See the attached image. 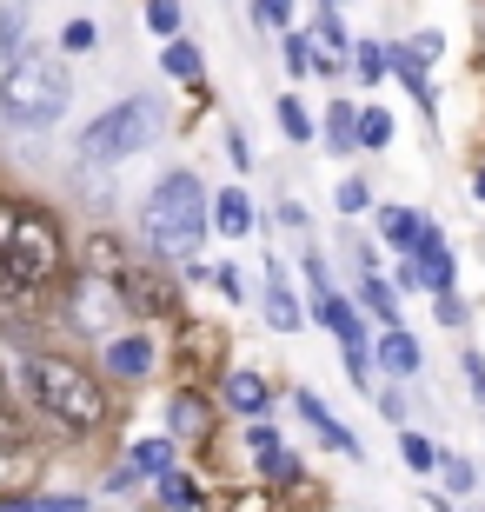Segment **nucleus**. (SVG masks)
Segmentation results:
<instances>
[{"label": "nucleus", "instance_id": "nucleus-1", "mask_svg": "<svg viewBox=\"0 0 485 512\" xmlns=\"http://www.w3.org/2000/svg\"><path fill=\"white\" fill-rule=\"evenodd\" d=\"M27 393H34V406L54 426H67V433H94L100 419H107V393H100V380L87 373V366L60 360V353H34L27 360Z\"/></svg>", "mask_w": 485, "mask_h": 512}, {"label": "nucleus", "instance_id": "nucleus-2", "mask_svg": "<svg viewBox=\"0 0 485 512\" xmlns=\"http://www.w3.org/2000/svg\"><path fill=\"white\" fill-rule=\"evenodd\" d=\"M60 220L40 207H20V233L14 247H7V260H0V300H40L47 286L60 280Z\"/></svg>", "mask_w": 485, "mask_h": 512}, {"label": "nucleus", "instance_id": "nucleus-3", "mask_svg": "<svg viewBox=\"0 0 485 512\" xmlns=\"http://www.w3.org/2000/svg\"><path fill=\"white\" fill-rule=\"evenodd\" d=\"M67 100H74V80L47 54H14V67L0 74V114L14 127H54L67 114Z\"/></svg>", "mask_w": 485, "mask_h": 512}, {"label": "nucleus", "instance_id": "nucleus-4", "mask_svg": "<svg viewBox=\"0 0 485 512\" xmlns=\"http://www.w3.org/2000/svg\"><path fill=\"white\" fill-rule=\"evenodd\" d=\"M140 227H147V240H153L160 253L193 247V240H200V227H206V187L193 180V173H167V180L147 193Z\"/></svg>", "mask_w": 485, "mask_h": 512}, {"label": "nucleus", "instance_id": "nucleus-5", "mask_svg": "<svg viewBox=\"0 0 485 512\" xmlns=\"http://www.w3.org/2000/svg\"><path fill=\"white\" fill-rule=\"evenodd\" d=\"M153 120H160L153 100H120V107H107L94 127L80 133V160H87V167H113V160L140 153L153 140Z\"/></svg>", "mask_w": 485, "mask_h": 512}, {"label": "nucleus", "instance_id": "nucleus-6", "mask_svg": "<svg viewBox=\"0 0 485 512\" xmlns=\"http://www.w3.org/2000/svg\"><path fill=\"white\" fill-rule=\"evenodd\" d=\"M94 266H107V273H113V293H120L133 313H147V320L173 313V300H180L167 273H147V266L120 260V247H113V240H94Z\"/></svg>", "mask_w": 485, "mask_h": 512}, {"label": "nucleus", "instance_id": "nucleus-7", "mask_svg": "<svg viewBox=\"0 0 485 512\" xmlns=\"http://www.w3.org/2000/svg\"><path fill=\"white\" fill-rule=\"evenodd\" d=\"M27 473H34V433H27V426L0 406V493H7V486H20Z\"/></svg>", "mask_w": 485, "mask_h": 512}, {"label": "nucleus", "instance_id": "nucleus-8", "mask_svg": "<svg viewBox=\"0 0 485 512\" xmlns=\"http://www.w3.org/2000/svg\"><path fill=\"white\" fill-rule=\"evenodd\" d=\"M379 227H386V240H392V247H406V253L439 247L432 220H426V213H412V207H386V213H379Z\"/></svg>", "mask_w": 485, "mask_h": 512}, {"label": "nucleus", "instance_id": "nucleus-9", "mask_svg": "<svg viewBox=\"0 0 485 512\" xmlns=\"http://www.w3.org/2000/svg\"><path fill=\"white\" fill-rule=\"evenodd\" d=\"M399 280H406V286H426V293H446V286H452V260H446V247H419V253H406Z\"/></svg>", "mask_w": 485, "mask_h": 512}, {"label": "nucleus", "instance_id": "nucleus-10", "mask_svg": "<svg viewBox=\"0 0 485 512\" xmlns=\"http://www.w3.org/2000/svg\"><path fill=\"white\" fill-rule=\"evenodd\" d=\"M299 413H306V426H313L319 439H326V446H333V453H346V459H359V439L346 433V426H339L333 413H326V406H319L313 393H299Z\"/></svg>", "mask_w": 485, "mask_h": 512}, {"label": "nucleus", "instance_id": "nucleus-11", "mask_svg": "<svg viewBox=\"0 0 485 512\" xmlns=\"http://www.w3.org/2000/svg\"><path fill=\"white\" fill-rule=\"evenodd\" d=\"M246 453L260 459L266 479H293V459H286V446H280V433H273V426H253V433H246Z\"/></svg>", "mask_w": 485, "mask_h": 512}, {"label": "nucleus", "instance_id": "nucleus-12", "mask_svg": "<svg viewBox=\"0 0 485 512\" xmlns=\"http://www.w3.org/2000/svg\"><path fill=\"white\" fill-rule=\"evenodd\" d=\"M266 399H273V386H266L260 373H226V406H240V413H266Z\"/></svg>", "mask_w": 485, "mask_h": 512}, {"label": "nucleus", "instance_id": "nucleus-13", "mask_svg": "<svg viewBox=\"0 0 485 512\" xmlns=\"http://www.w3.org/2000/svg\"><path fill=\"white\" fill-rule=\"evenodd\" d=\"M213 220H220V233H233V240H240V233H253V200H246L240 187L220 193V200H213Z\"/></svg>", "mask_w": 485, "mask_h": 512}, {"label": "nucleus", "instance_id": "nucleus-14", "mask_svg": "<svg viewBox=\"0 0 485 512\" xmlns=\"http://www.w3.org/2000/svg\"><path fill=\"white\" fill-rule=\"evenodd\" d=\"M107 366L120 373V380H140V373L153 366V346H147V340H113V346H107Z\"/></svg>", "mask_w": 485, "mask_h": 512}, {"label": "nucleus", "instance_id": "nucleus-15", "mask_svg": "<svg viewBox=\"0 0 485 512\" xmlns=\"http://www.w3.org/2000/svg\"><path fill=\"white\" fill-rule=\"evenodd\" d=\"M379 360H386L399 380H406V373H419V346L406 340V326H386V340H379Z\"/></svg>", "mask_w": 485, "mask_h": 512}, {"label": "nucleus", "instance_id": "nucleus-16", "mask_svg": "<svg viewBox=\"0 0 485 512\" xmlns=\"http://www.w3.org/2000/svg\"><path fill=\"white\" fill-rule=\"evenodd\" d=\"M319 320L339 333V346H359V340H366V333H359V320H353V306L333 300V293H319Z\"/></svg>", "mask_w": 485, "mask_h": 512}, {"label": "nucleus", "instance_id": "nucleus-17", "mask_svg": "<svg viewBox=\"0 0 485 512\" xmlns=\"http://www.w3.org/2000/svg\"><path fill=\"white\" fill-rule=\"evenodd\" d=\"M286 74H333V67L306 34H286Z\"/></svg>", "mask_w": 485, "mask_h": 512}, {"label": "nucleus", "instance_id": "nucleus-18", "mask_svg": "<svg viewBox=\"0 0 485 512\" xmlns=\"http://www.w3.org/2000/svg\"><path fill=\"white\" fill-rule=\"evenodd\" d=\"M326 140H333L339 153L359 147V114H353V107H326Z\"/></svg>", "mask_w": 485, "mask_h": 512}, {"label": "nucleus", "instance_id": "nucleus-19", "mask_svg": "<svg viewBox=\"0 0 485 512\" xmlns=\"http://www.w3.org/2000/svg\"><path fill=\"white\" fill-rule=\"evenodd\" d=\"M160 499H167L173 512H193V506H200V486H193L187 473H167V479H160Z\"/></svg>", "mask_w": 485, "mask_h": 512}, {"label": "nucleus", "instance_id": "nucleus-20", "mask_svg": "<svg viewBox=\"0 0 485 512\" xmlns=\"http://www.w3.org/2000/svg\"><path fill=\"white\" fill-rule=\"evenodd\" d=\"M213 512H273V493H260V486H253V493H220Z\"/></svg>", "mask_w": 485, "mask_h": 512}, {"label": "nucleus", "instance_id": "nucleus-21", "mask_svg": "<svg viewBox=\"0 0 485 512\" xmlns=\"http://www.w3.org/2000/svg\"><path fill=\"white\" fill-rule=\"evenodd\" d=\"M386 140H392V114L366 107V114H359V147H386Z\"/></svg>", "mask_w": 485, "mask_h": 512}, {"label": "nucleus", "instance_id": "nucleus-22", "mask_svg": "<svg viewBox=\"0 0 485 512\" xmlns=\"http://www.w3.org/2000/svg\"><path fill=\"white\" fill-rule=\"evenodd\" d=\"M266 320L280 326V333H293V326H299V313H293V300H286V286H266Z\"/></svg>", "mask_w": 485, "mask_h": 512}, {"label": "nucleus", "instance_id": "nucleus-23", "mask_svg": "<svg viewBox=\"0 0 485 512\" xmlns=\"http://www.w3.org/2000/svg\"><path fill=\"white\" fill-rule=\"evenodd\" d=\"M399 459H406L412 473H426V466H439V453H432V439H419V433H406V439H399Z\"/></svg>", "mask_w": 485, "mask_h": 512}, {"label": "nucleus", "instance_id": "nucleus-24", "mask_svg": "<svg viewBox=\"0 0 485 512\" xmlns=\"http://www.w3.org/2000/svg\"><path fill=\"white\" fill-rule=\"evenodd\" d=\"M167 74L173 80H200V54H193L187 40H173V47H167Z\"/></svg>", "mask_w": 485, "mask_h": 512}, {"label": "nucleus", "instance_id": "nucleus-25", "mask_svg": "<svg viewBox=\"0 0 485 512\" xmlns=\"http://www.w3.org/2000/svg\"><path fill=\"white\" fill-rule=\"evenodd\" d=\"M280 127H286V140H313V120H306L299 100H280Z\"/></svg>", "mask_w": 485, "mask_h": 512}, {"label": "nucleus", "instance_id": "nucleus-26", "mask_svg": "<svg viewBox=\"0 0 485 512\" xmlns=\"http://www.w3.org/2000/svg\"><path fill=\"white\" fill-rule=\"evenodd\" d=\"M147 27L153 34H173L180 27V0H147Z\"/></svg>", "mask_w": 485, "mask_h": 512}, {"label": "nucleus", "instance_id": "nucleus-27", "mask_svg": "<svg viewBox=\"0 0 485 512\" xmlns=\"http://www.w3.org/2000/svg\"><path fill=\"white\" fill-rule=\"evenodd\" d=\"M359 300L373 306V313H379V320H386V326H399V320H392V293H386V286L373 280V273H366V286H359Z\"/></svg>", "mask_w": 485, "mask_h": 512}, {"label": "nucleus", "instance_id": "nucleus-28", "mask_svg": "<svg viewBox=\"0 0 485 512\" xmlns=\"http://www.w3.org/2000/svg\"><path fill=\"white\" fill-rule=\"evenodd\" d=\"M173 419H180V433H206V413H200V399H193V393H180V406H173Z\"/></svg>", "mask_w": 485, "mask_h": 512}, {"label": "nucleus", "instance_id": "nucleus-29", "mask_svg": "<svg viewBox=\"0 0 485 512\" xmlns=\"http://www.w3.org/2000/svg\"><path fill=\"white\" fill-rule=\"evenodd\" d=\"M0 512H87L80 499H14V506H0Z\"/></svg>", "mask_w": 485, "mask_h": 512}, {"label": "nucleus", "instance_id": "nucleus-30", "mask_svg": "<svg viewBox=\"0 0 485 512\" xmlns=\"http://www.w3.org/2000/svg\"><path fill=\"white\" fill-rule=\"evenodd\" d=\"M14 233H20V207L0 200V260H7V247H14Z\"/></svg>", "mask_w": 485, "mask_h": 512}, {"label": "nucleus", "instance_id": "nucleus-31", "mask_svg": "<svg viewBox=\"0 0 485 512\" xmlns=\"http://www.w3.org/2000/svg\"><path fill=\"white\" fill-rule=\"evenodd\" d=\"M167 459H173L167 439H147V446H140V466H147V473H167Z\"/></svg>", "mask_w": 485, "mask_h": 512}, {"label": "nucleus", "instance_id": "nucleus-32", "mask_svg": "<svg viewBox=\"0 0 485 512\" xmlns=\"http://www.w3.org/2000/svg\"><path fill=\"white\" fill-rule=\"evenodd\" d=\"M286 14H293V0H253V20H260V27H280Z\"/></svg>", "mask_w": 485, "mask_h": 512}, {"label": "nucleus", "instance_id": "nucleus-33", "mask_svg": "<svg viewBox=\"0 0 485 512\" xmlns=\"http://www.w3.org/2000/svg\"><path fill=\"white\" fill-rule=\"evenodd\" d=\"M60 47H67V54H87V47H94V27H87V20H74V27L60 34Z\"/></svg>", "mask_w": 485, "mask_h": 512}, {"label": "nucleus", "instance_id": "nucleus-34", "mask_svg": "<svg viewBox=\"0 0 485 512\" xmlns=\"http://www.w3.org/2000/svg\"><path fill=\"white\" fill-rule=\"evenodd\" d=\"M359 74H366V80H379V74H386V54H379L373 40H366V47H359Z\"/></svg>", "mask_w": 485, "mask_h": 512}, {"label": "nucleus", "instance_id": "nucleus-35", "mask_svg": "<svg viewBox=\"0 0 485 512\" xmlns=\"http://www.w3.org/2000/svg\"><path fill=\"white\" fill-rule=\"evenodd\" d=\"M366 207V187L359 180H339V213H359Z\"/></svg>", "mask_w": 485, "mask_h": 512}, {"label": "nucleus", "instance_id": "nucleus-36", "mask_svg": "<svg viewBox=\"0 0 485 512\" xmlns=\"http://www.w3.org/2000/svg\"><path fill=\"white\" fill-rule=\"evenodd\" d=\"M446 486L452 493H472V466L466 459H446Z\"/></svg>", "mask_w": 485, "mask_h": 512}, {"label": "nucleus", "instance_id": "nucleus-37", "mask_svg": "<svg viewBox=\"0 0 485 512\" xmlns=\"http://www.w3.org/2000/svg\"><path fill=\"white\" fill-rule=\"evenodd\" d=\"M213 286H220L226 300H240V293H246V286H240V273H233V266H213Z\"/></svg>", "mask_w": 485, "mask_h": 512}, {"label": "nucleus", "instance_id": "nucleus-38", "mask_svg": "<svg viewBox=\"0 0 485 512\" xmlns=\"http://www.w3.org/2000/svg\"><path fill=\"white\" fill-rule=\"evenodd\" d=\"M0 40H7V47H20V7H7V14H0Z\"/></svg>", "mask_w": 485, "mask_h": 512}, {"label": "nucleus", "instance_id": "nucleus-39", "mask_svg": "<svg viewBox=\"0 0 485 512\" xmlns=\"http://www.w3.org/2000/svg\"><path fill=\"white\" fill-rule=\"evenodd\" d=\"M466 380H472V393L485 399V360H479V353H466Z\"/></svg>", "mask_w": 485, "mask_h": 512}, {"label": "nucleus", "instance_id": "nucleus-40", "mask_svg": "<svg viewBox=\"0 0 485 512\" xmlns=\"http://www.w3.org/2000/svg\"><path fill=\"white\" fill-rule=\"evenodd\" d=\"M326 7H339V0H326Z\"/></svg>", "mask_w": 485, "mask_h": 512}, {"label": "nucleus", "instance_id": "nucleus-41", "mask_svg": "<svg viewBox=\"0 0 485 512\" xmlns=\"http://www.w3.org/2000/svg\"><path fill=\"white\" fill-rule=\"evenodd\" d=\"M432 512H446V506H432Z\"/></svg>", "mask_w": 485, "mask_h": 512}]
</instances>
